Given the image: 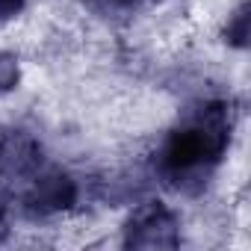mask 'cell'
<instances>
[{
  "label": "cell",
  "mask_w": 251,
  "mask_h": 251,
  "mask_svg": "<svg viewBox=\"0 0 251 251\" xmlns=\"http://www.w3.org/2000/svg\"><path fill=\"white\" fill-rule=\"evenodd\" d=\"M230 133L233 109L227 100H204L192 106L169 130L157 154L160 180L175 192L198 195L222 163L230 145Z\"/></svg>",
  "instance_id": "6da1fadb"
},
{
  "label": "cell",
  "mask_w": 251,
  "mask_h": 251,
  "mask_svg": "<svg viewBox=\"0 0 251 251\" xmlns=\"http://www.w3.org/2000/svg\"><path fill=\"white\" fill-rule=\"evenodd\" d=\"M45 166L42 142L21 127H0V192H21Z\"/></svg>",
  "instance_id": "7a4b0ae2"
},
{
  "label": "cell",
  "mask_w": 251,
  "mask_h": 251,
  "mask_svg": "<svg viewBox=\"0 0 251 251\" xmlns=\"http://www.w3.org/2000/svg\"><path fill=\"white\" fill-rule=\"evenodd\" d=\"M180 219L160 201H145L124 225V248H177Z\"/></svg>",
  "instance_id": "3957f363"
},
{
  "label": "cell",
  "mask_w": 251,
  "mask_h": 251,
  "mask_svg": "<svg viewBox=\"0 0 251 251\" xmlns=\"http://www.w3.org/2000/svg\"><path fill=\"white\" fill-rule=\"evenodd\" d=\"M77 180L68 175V172H59V169H39L36 177L18 192L21 198V210L33 219H45V216H53V213H62V210H71L77 204Z\"/></svg>",
  "instance_id": "277c9868"
},
{
  "label": "cell",
  "mask_w": 251,
  "mask_h": 251,
  "mask_svg": "<svg viewBox=\"0 0 251 251\" xmlns=\"http://www.w3.org/2000/svg\"><path fill=\"white\" fill-rule=\"evenodd\" d=\"M225 42L233 45V48H245V45H248V3H239L236 12L227 18Z\"/></svg>",
  "instance_id": "5b68a950"
},
{
  "label": "cell",
  "mask_w": 251,
  "mask_h": 251,
  "mask_svg": "<svg viewBox=\"0 0 251 251\" xmlns=\"http://www.w3.org/2000/svg\"><path fill=\"white\" fill-rule=\"evenodd\" d=\"M21 80V65H18V56L12 53H3L0 50V95H6L18 86Z\"/></svg>",
  "instance_id": "8992f818"
},
{
  "label": "cell",
  "mask_w": 251,
  "mask_h": 251,
  "mask_svg": "<svg viewBox=\"0 0 251 251\" xmlns=\"http://www.w3.org/2000/svg\"><path fill=\"white\" fill-rule=\"evenodd\" d=\"M86 3L100 15H127L139 6V0H86Z\"/></svg>",
  "instance_id": "52a82bcc"
},
{
  "label": "cell",
  "mask_w": 251,
  "mask_h": 251,
  "mask_svg": "<svg viewBox=\"0 0 251 251\" xmlns=\"http://www.w3.org/2000/svg\"><path fill=\"white\" fill-rule=\"evenodd\" d=\"M24 6H27V0H0V24H6L15 15H21Z\"/></svg>",
  "instance_id": "ba28073f"
},
{
  "label": "cell",
  "mask_w": 251,
  "mask_h": 251,
  "mask_svg": "<svg viewBox=\"0 0 251 251\" xmlns=\"http://www.w3.org/2000/svg\"><path fill=\"white\" fill-rule=\"evenodd\" d=\"M6 239V219H3V210H0V242Z\"/></svg>",
  "instance_id": "9c48e42d"
}]
</instances>
